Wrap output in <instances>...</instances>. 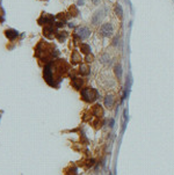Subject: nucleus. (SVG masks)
<instances>
[{
  "mask_svg": "<svg viewBox=\"0 0 174 175\" xmlns=\"http://www.w3.org/2000/svg\"><path fill=\"white\" fill-rule=\"evenodd\" d=\"M69 71V64L64 59H55L54 62L49 63L44 67V79L45 81L52 86L57 87L62 80V77Z\"/></svg>",
  "mask_w": 174,
  "mask_h": 175,
  "instance_id": "obj_1",
  "label": "nucleus"
},
{
  "mask_svg": "<svg viewBox=\"0 0 174 175\" xmlns=\"http://www.w3.org/2000/svg\"><path fill=\"white\" fill-rule=\"evenodd\" d=\"M114 33V28H113V24L110 22H107V23H103L101 27H100V34L104 37H109L111 36Z\"/></svg>",
  "mask_w": 174,
  "mask_h": 175,
  "instance_id": "obj_3",
  "label": "nucleus"
},
{
  "mask_svg": "<svg viewBox=\"0 0 174 175\" xmlns=\"http://www.w3.org/2000/svg\"><path fill=\"white\" fill-rule=\"evenodd\" d=\"M115 12H116V14H117L120 17H122V15H123V10H122V7H121V5H120V3H116V6H115Z\"/></svg>",
  "mask_w": 174,
  "mask_h": 175,
  "instance_id": "obj_14",
  "label": "nucleus"
},
{
  "mask_svg": "<svg viewBox=\"0 0 174 175\" xmlns=\"http://www.w3.org/2000/svg\"><path fill=\"white\" fill-rule=\"evenodd\" d=\"M55 37L59 42H64L66 40V37H68V31H57L56 35H55Z\"/></svg>",
  "mask_w": 174,
  "mask_h": 175,
  "instance_id": "obj_9",
  "label": "nucleus"
},
{
  "mask_svg": "<svg viewBox=\"0 0 174 175\" xmlns=\"http://www.w3.org/2000/svg\"><path fill=\"white\" fill-rule=\"evenodd\" d=\"M103 16H104V10H103V9L97 10V12L92 16V24H94V26L99 24V23L102 21Z\"/></svg>",
  "mask_w": 174,
  "mask_h": 175,
  "instance_id": "obj_5",
  "label": "nucleus"
},
{
  "mask_svg": "<svg viewBox=\"0 0 174 175\" xmlns=\"http://www.w3.org/2000/svg\"><path fill=\"white\" fill-rule=\"evenodd\" d=\"M71 60H72V63H73V64H77V63L81 62V56L79 55V52H78V51H73V52H72Z\"/></svg>",
  "mask_w": 174,
  "mask_h": 175,
  "instance_id": "obj_11",
  "label": "nucleus"
},
{
  "mask_svg": "<svg viewBox=\"0 0 174 175\" xmlns=\"http://www.w3.org/2000/svg\"><path fill=\"white\" fill-rule=\"evenodd\" d=\"M76 35L80 38V40H85L87 38L89 35H90V31L87 27H79L77 30H76Z\"/></svg>",
  "mask_w": 174,
  "mask_h": 175,
  "instance_id": "obj_4",
  "label": "nucleus"
},
{
  "mask_svg": "<svg viewBox=\"0 0 174 175\" xmlns=\"http://www.w3.org/2000/svg\"><path fill=\"white\" fill-rule=\"evenodd\" d=\"M78 73L81 74V76H88L89 74V66L85 65V64H81L79 70H78Z\"/></svg>",
  "mask_w": 174,
  "mask_h": 175,
  "instance_id": "obj_8",
  "label": "nucleus"
},
{
  "mask_svg": "<svg viewBox=\"0 0 174 175\" xmlns=\"http://www.w3.org/2000/svg\"><path fill=\"white\" fill-rule=\"evenodd\" d=\"M109 59H110V57H109V55H108V53H104V55H102V56H101V58H100L101 63H103V64L108 63V62H109Z\"/></svg>",
  "mask_w": 174,
  "mask_h": 175,
  "instance_id": "obj_15",
  "label": "nucleus"
},
{
  "mask_svg": "<svg viewBox=\"0 0 174 175\" xmlns=\"http://www.w3.org/2000/svg\"><path fill=\"white\" fill-rule=\"evenodd\" d=\"M71 84H72L73 88H76V89H81L83 86H84V80H83L81 78H73L72 81H71Z\"/></svg>",
  "mask_w": 174,
  "mask_h": 175,
  "instance_id": "obj_6",
  "label": "nucleus"
},
{
  "mask_svg": "<svg viewBox=\"0 0 174 175\" xmlns=\"http://www.w3.org/2000/svg\"><path fill=\"white\" fill-rule=\"evenodd\" d=\"M117 41H118V37H115L114 41H113V45H116V44H117Z\"/></svg>",
  "mask_w": 174,
  "mask_h": 175,
  "instance_id": "obj_19",
  "label": "nucleus"
},
{
  "mask_svg": "<svg viewBox=\"0 0 174 175\" xmlns=\"http://www.w3.org/2000/svg\"><path fill=\"white\" fill-rule=\"evenodd\" d=\"M92 1H93V3H94V5H97V3L100 2V0H92Z\"/></svg>",
  "mask_w": 174,
  "mask_h": 175,
  "instance_id": "obj_22",
  "label": "nucleus"
},
{
  "mask_svg": "<svg viewBox=\"0 0 174 175\" xmlns=\"http://www.w3.org/2000/svg\"><path fill=\"white\" fill-rule=\"evenodd\" d=\"M70 12H71V13H73V14H72L73 16H77V15H78V13H79V12H78V9H77L74 6H72V7L70 8Z\"/></svg>",
  "mask_w": 174,
  "mask_h": 175,
  "instance_id": "obj_16",
  "label": "nucleus"
},
{
  "mask_svg": "<svg viewBox=\"0 0 174 175\" xmlns=\"http://www.w3.org/2000/svg\"><path fill=\"white\" fill-rule=\"evenodd\" d=\"M99 96V93L95 88L93 87H86V88H83L81 89V97L85 102H94Z\"/></svg>",
  "mask_w": 174,
  "mask_h": 175,
  "instance_id": "obj_2",
  "label": "nucleus"
},
{
  "mask_svg": "<svg viewBox=\"0 0 174 175\" xmlns=\"http://www.w3.org/2000/svg\"><path fill=\"white\" fill-rule=\"evenodd\" d=\"M93 59H94V57H93L92 55H89V53H88V55H87V57H86L87 63H92V62H93Z\"/></svg>",
  "mask_w": 174,
  "mask_h": 175,
  "instance_id": "obj_18",
  "label": "nucleus"
},
{
  "mask_svg": "<svg viewBox=\"0 0 174 175\" xmlns=\"http://www.w3.org/2000/svg\"><path fill=\"white\" fill-rule=\"evenodd\" d=\"M109 124H110V125H109L110 128H113V126H114V119H113V118L110 119V122H109Z\"/></svg>",
  "mask_w": 174,
  "mask_h": 175,
  "instance_id": "obj_20",
  "label": "nucleus"
},
{
  "mask_svg": "<svg viewBox=\"0 0 174 175\" xmlns=\"http://www.w3.org/2000/svg\"><path fill=\"white\" fill-rule=\"evenodd\" d=\"M68 175H77V168H76V167L71 168V169L69 171V173H68Z\"/></svg>",
  "mask_w": 174,
  "mask_h": 175,
  "instance_id": "obj_17",
  "label": "nucleus"
},
{
  "mask_svg": "<svg viewBox=\"0 0 174 175\" xmlns=\"http://www.w3.org/2000/svg\"><path fill=\"white\" fill-rule=\"evenodd\" d=\"M104 106L107 108H111L114 106V96L113 95H107L104 97Z\"/></svg>",
  "mask_w": 174,
  "mask_h": 175,
  "instance_id": "obj_10",
  "label": "nucleus"
},
{
  "mask_svg": "<svg viewBox=\"0 0 174 175\" xmlns=\"http://www.w3.org/2000/svg\"><path fill=\"white\" fill-rule=\"evenodd\" d=\"M114 70H115L116 77H117L118 79H121V78H122V65H121V64H116L115 67H114Z\"/></svg>",
  "mask_w": 174,
  "mask_h": 175,
  "instance_id": "obj_12",
  "label": "nucleus"
},
{
  "mask_svg": "<svg viewBox=\"0 0 174 175\" xmlns=\"http://www.w3.org/2000/svg\"><path fill=\"white\" fill-rule=\"evenodd\" d=\"M109 175H113V174H111V173H109Z\"/></svg>",
  "mask_w": 174,
  "mask_h": 175,
  "instance_id": "obj_23",
  "label": "nucleus"
},
{
  "mask_svg": "<svg viewBox=\"0 0 174 175\" xmlns=\"http://www.w3.org/2000/svg\"><path fill=\"white\" fill-rule=\"evenodd\" d=\"M80 50H81V52L85 53V55H88V53L90 52V48H89V45L86 44V43H81V44H80Z\"/></svg>",
  "mask_w": 174,
  "mask_h": 175,
  "instance_id": "obj_13",
  "label": "nucleus"
},
{
  "mask_svg": "<svg viewBox=\"0 0 174 175\" xmlns=\"http://www.w3.org/2000/svg\"><path fill=\"white\" fill-rule=\"evenodd\" d=\"M5 35H6V37L9 38V40H14V38L17 37L19 33H17L16 30H14V29H8V30L5 31Z\"/></svg>",
  "mask_w": 174,
  "mask_h": 175,
  "instance_id": "obj_7",
  "label": "nucleus"
},
{
  "mask_svg": "<svg viewBox=\"0 0 174 175\" xmlns=\"http://www.w3.org/2000/svg\"><path fill=\"white\" fill-rule=\"evenodd\" d=\"M78 5H84V0H78Z\"/></svg>",
  "mask_w": 174,
  "mask_h": 175,
  "instance_id": "obj_21",
  "label": "nucleus"
}]
</instances>
